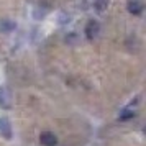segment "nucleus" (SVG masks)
Listing matches in <instances>:
<instances>
[{
    "instance_id": "f257e3e1",
    "label": "nucleus",
    "mask_w": 146,
    "mask_h": 146,
    "mask_svg": "<svg viewBox=\"0 0 146 146\" xmlns=\"http://www.w3.org/2000/svg\"><path fill=\"white\" fill-rule=\"evenodd\" d=\"M99 33H100V25H99V21L90 20V21L86 25V36H87V40H89V41H94L97 36H99Z\"/></svg>"
},
{
    "instance_id": "f03ea898",
    "label": "nucleus",
    "mask_w": 146,
    "mask_h": 146,
    "mask_svg": "<svg viewBox=\"0 0 146 146\" xmlns=\"http://www.w3.org/2000/svg\"><path fill=\"white\" fill-rule=\"evenodd\" d=\"M0 136H3L5 139H12V136H13L12 125L5 117H0Z\"/></svg>"
},
{
    "instance_id": "7ed1b4c3",
    "label": "nucleus",
    "mask_w": 146,
    "mask_h": 146,
    "mask_svg": "<svg viewBox=\"0 0 146 146\" xmlns=\"http://www.w3.org/2000/svg\"><path fill=\"white\" fill-rule=\"evenodd\" d=\"M12 107V94L8 87H0V108H10Z\"/></svg>"
},
{
    "instance_id": "20e7f679",
    "label": "nucleus",
    "mask_w": 146,
    "mask_h": 146,
    "mask_svg": "<svg viewBox=\"0 0 146 146\" xmlns=\"http://www.w3.org/2000/svg\"><path fill=\"white\" fill-rule=\"evenodd\" d=\"M143 8H145V5L141 0H128V3H126V10L131 15H141Z\"/></svg>"
},
{
    "instance_id": "39448f33",
    "label": "nucleus",
    "mask_w": 146,
    "mask_h": 146,
    "mask_svg": "<svg viewBox=\"0 0 146 146\" xmlns=\"http://www.w3.org/2000/svg\"><path fill=\"white\" fill-rule=\"evenodd\" d=\"M40 143L43 146H58V138L54 136L53 133L44 131L40 135Z\"/></svg>"
},
{
    "instance_id": "423d86ee",
    "label": "nucleus",
    "mask_w": 146,
    "mask_h": 146,
    "mask_svg": "<svg viewBox=\"0 0 146 146\" xmlns=\"http://www.w3.org/2000/svg\"><path fill=\"white\" fill-rule=\"evenodd\" d=\"M135 115H136V113L133 112V110H130V108H123V110L120 112L118 118L121 120V121H128V120L135 118Z\"/></svg>"
},
{
    "instance_id": "0eeeda50",
    "label": "nucleus",
    "mask_w": 146,
    "mask_h": 146,
    "mask_svg": "<svg viewBox=\"0 0 146 146\" xmlns=\"http://www.w3.org/2000/svg\"><path fill=\"white\" fill-rule=\"evenodd\" d=\"M107 7H108V0H94V8L102 13V12H105Z\"/></svg>"
}]
</instances>
